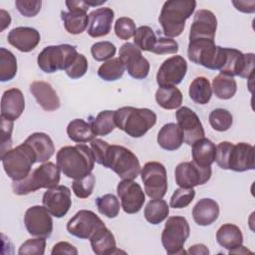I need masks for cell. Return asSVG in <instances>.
Listing matches in <instances>:
<instances>
[{"label": "cell", "mask_w": 255, "mask_h": 255, "mask_svg": "<svg viewBox=\"0 0 255 255\" xmlns=\"http://www.w3.org/2000/svg\"><path fill=\"white\" fill-rule=\"evenodd\" d=\"M57 165L69 178L79 179L92 173L95 166V156L86 144L66 145L61 147L56 154Z\"/></svg>", "instance_id": "obj_1"}, {"label": "cell", "mask_w": 255, "mask_h": 255, "mask_svg": "<svg viewBox=\"0 0 255 255\" xmlns=\"http://www.w3.org/2000/svg\"><path fill=\"white\" fill-rule=\"evenodd\" d=\"M215 161L222 169L237 172L253 170L255 168L254 147L247 142L232 143L221 141L216 145Z\"/></svg>", "instance_id": "obj_2"}, {"label": "cell", "mask_w": 255, "mask_h": 255, "mask_svg": "<svg viewBox=\"0 0 255 255\" xmlns=\"http://www.w3.org/2000/svg\"><path fill=\"white\" fill-rule=\"evenodd\" d=\"M156 119L155 113L146 108L123 107L115 111L116 127L134 138L143 136L156 124Z\"/></svg>", "instance_id": "obj_3"}, {"label": "cell", "mask_w": 255, "mask_h": 255, "mask_svg": "<svg viewBox=\"0 0 255 255\" xmlns=\"http://www.w3.org/2000/svg\"><path fill=\"white\" fill-rule=\"evenodd\" d=\"M196 7L194 0H169L162 5L158 22L165 37L179 36L185 27V21L192 15Z\"/></svg>", "instance_id": "obj_4"}, {"label": "cell", "mask_w": 255, "mask_h": 255, "mask_svg": "<svg viewBox=\"0 0 255 255\" xmlns=\"http://www.w3.org/2000/svg\"><path fill=\"white\" fill-rule=\"evenodd\" d=\"M60 168L51 161L43 162L33 169L25 178L13 180L12 189L16 195H26L41 188H53L59 185Z\"/></svg>", "instance_id": "obj_5"}, {"label": "cell", "mask_w": 255, "mask_h": 255, "mask_svg": "<svg viewBox=\"0 0 255 255\" xmlns=\"http://www.w3.org/2000/svg\"><path fill=\"white\" fill-rule=\"evenodd\" d=\"M102 165L112 169L122 179L133 180L140 173L138 158L123 145L109 144Z\"/></svg>", "instance_id": "obj_6"}, {"label": "cell", "mask_w": 255, "mask_h": 255, "mask_svg": "<svg viewBox=\"0 0 255 255\" xmlns=\"http://www.w3.org/2000/svg\"><path fill=\"white\" fill-rule=\"evenodd\" d=\"M6 174L12 180H21L30 172L32 165L37 162L32 148L24 141L20 145L9 149L1 156Z\"/></svg>", "instance_id": "obj_7"}, {"label": "cell", "mask_w": 255, "mask_h": 255, "mask_svg": "<svg viewBox=\"0 0 255 255\" xmlns=\"http://www.w3.org/2000/svg\"><path fill=\"white\" fill-rule=\"evenodd\" d=\"M188 59L209 70L220 69L224 56V48L216 46L214 40L195 39L189 41L187 48Z\"/></svg>", "instance_id": "obj_8"}, {"label": "cell", "mask_w": 255, "mask_h": 255, "mask_svg": "<svg viewBox=\"0 0 255 255\" xmlns=\"http://www.w3.org/2000/svg\"><path fill=\"white\" fill-rule=\"evenodd\" d=\"M189 234L190 227L185 217H168L161 233V243L165 252L169 255L185 254L183 246Z\"/></svg>", "instance_id": "obj_9"}, {"label": "cell", "mask_w": 255, "mask_h": 255, "mask_svg": "<svg viewBox=\"0 0 255 255\" xmlns=\"http://www.w3.org/2000/svg\"><path fill=\"white\" fill-rule=\"evenodd\" d=\"M75 46L61 44L57 46H47L38 55L37 63L39 68L48 74L64 70L78 55Z\"/></svg>", "instance_id": "obj_10"}, {"label": "cell", "mask_w": 255, "mask_h": 255, "mask_svg": "<svg viewBox=\"0 0 255 255\" xmlns=\"http://www.w3.org/2000/svg\"><path fill=\"white\" fill-rule=\"evenodd\" d=\"M255 56L253 53L243 54L234 48H224L222 65L219 69L220 74L230 77L238 76L247 80L253 78Z\"/></svg>", "instance_id": "obj_11"}, {"label": "cell", "mask_w": 255, "mask_h": 255, "mask_svg": "<svg viewBox=\"0 0 255 255\" xmlns=\"http://www.w3.org/2000/svg\"><path fill=\"white\" fill-rule=\"evenodd\" d=\"M144 191L150 199L162 198L168 187L167 173L164 165L158 161H148L140 169Z\"/></svg>", "instance_id": "obj_12"}, {"label": "cell", "mask_w": 255, "mask_h": 255, "mask_svg": "<svg viewBox=\"0 0 255 255\" xmlns=\"http://www.w3.org/2000/svg\"><path fill=\"white\" fill-rule=\"evenodd\" d=\"M119 58L131 78L143 80L147 77L150 69L149 62L133 43L127 42L123 44L119 51Z\"/></svg>", "instance_id": "obj_13"}, {"label": "cell", "mask_w": 255, "mask_h": 255, "mask_svg": "<svg viewBox=\"0 0 255 255\" xmlns=\"http://www.w3.org/2000/svg\"><path fill=\"white\" fill-rule=\"evenodd\" d=\"M211 166H199L194 161H183L176 165L174 176L179 187L193 188L205 184L211 177Z\"/></svg>", "instance_id": "obj_14"}, {"label": "cell", "mask_w": 255, "mask_h": 255, "mask_svg": "<svg viewBox=\"0 0 255 255\" xmlns=\"http://www.w3.org/2000/svg\"><path fill=\"white\" fill-rule=\"evenodd\" d=\"M24 224L28 233L34 237L48 238L53 232V219L46 207H29L24 215Z\"/></svg>", "instance_id": "obj_15"}, {"label": "cell", "mask_w": 255, "mask_h": 255, "mask_svg": "<svg viewBox=\"0 0 255 255\" xmlns=\"http://www.w3.org/2000/svg\"><path fill=\"white\" fill-rule=\"evenodd\" d=\"M103 226L105 223L95 212L82 209L68 221L67 230L71 235L80 239H90Z\"/></svg>", "instance_id": "obj_16"}, {"label": "cell", "mask_w": 255, "mask_h": 255, "mask_svg": "<svg viewBox=\"0 0 255 255\" xmlns=\"http://www.w3.org/2000/svg\"><path fill=\"white\" fill-rule=\"evenodd\" d=\"M187 73V63L182 56H172L160 65L156 74L158 87H175L180 84Z\"/></svg>", "instance_id": "obj_17"}, {"label": "cell", "mask_w": 255, "mask_h": 255, "mask_svg": "<svg viewBox=\"0 0 255 255\" xmlns=\"http://www.w3.org/2000/svg\"><path fill=\"white\" fill-rule=\"evenodd\" d=\"M117 193L121 199V206L128 214L137 213L145 202V194L140 185L128 179H123L117 186Z\"/></svg>", "instance_id": "obj_18"}, {"label": "cell", "mask_w": 255, "mask_h": 255, "mask_svg": "<svg viewBox=\"0 0 255 255\" xmlns=\"http://www.w3.org/2000/svg\"><path fill=\"white\" fill-rule=\"evenodd\" d=\"M42 203L56 218L64 217L72 206L71 190L66 185H57L44 192Z\"/></svg>", "instance_id": "obj_19"}, {"label": "cell", "mask_w": 255, "mask_h": 255, "mask_svg": "<svg viewBox=\"0 0 255 255\" xmlns=\"http://www.w3.org/2000/svg\"><path fill=\"white\" fill-rule=\"evenodd\" d=\"M177 125L183 131L184 142L192 145L197 139L204 137L205 132L201 121L195 112L188 107H181L175 114Z\"/></svg>", "instance_id": "obj_20"}, {"label": "cell", "mask_w": 255, "mask_h": 255, "mask_svg": "<svg viewBox=\"0 0 255 255\" xmlns=\"http://www.w3.org/2000/svg\"><path fill=\"white\" fill-rule=\"evenodd\" d=\"M217 29L216 16L210 10L199 9L195 12L189 32V41L195 39L214 40Z\"/></svg>", "instance_id": "obj_21"}, {"label": "cell", "mask_w": 255, "mask_h": 255, "mask_svg": "<svg viewBox=\"0 0 255 255\" xmlns=\"http://www.w3.org/2000/svg\"><path fill=\"white\" fill-rule=\"evenodd\" d=\"M115 12L110 7H101L89 14L87 33L93 38L107 36L112 29Z\"/></svg>", "instance_id": "obj_22"}, {"label": "cell", "mask_w": 255, "mask_h": 255, "mask_svg": "<svg viewBox=\"0 0 255 255\" xmlns=\"http://www.w3.org/2000/svg\"><path fill=\"white\" fill-rule=\"evenodd\" d=\"M40 33L32 27H16L7 36L9 44L24 53L34 50L40 43Z\"/></svg>", "instance_id": "obj_23"}, {"label": "cell", "mask_w": 255, "mask_h": 255, "mask_svg": "<svg viewBox=\"0 0 255 255\" xmlns=\"http://www.w3.org/2000/svg\"><path fill=\"white\" fill-rule=\"evenodd\" d=\"M29 90L44 111L53 112L60 108V99L51 84L44 81H35L30 84Z\"/></svg>", "instance_id": "obj_24"}, {"label": "cell", "mask_w": 255, "mask_h": 255, "mask_svg": "<svg viewBox=\"0 0 255 255\" xmlns=\"http://www.w3.org/2000/svg\"><path fill=\"white\" fill-rule=\"evenodd\" d=\"M25 109V99L23 93L12 88L6 90L1 98V118L9 121L17 120Z\"/></svg>", "instance_id": "obj_25"}, {"label": "cell", "mask_w": 255, "mask_h": 255, "mask_svg": "<svg viewBox=\"0 0 255 255\" xmlns=\"http://www.w3.org/2000/svg\"><path fill=\"white\" fill-rule=\"evenodd\" d=\"M219 216V205L211 198H202L192 208L194 222L200 226H208L214 223Z\"/></svg>", "instance_id": "obj_26"}, {"label": "cell", "mask_w": 255, "mask_h": 255, "mask_svg": "<svg viewBox=\"0 0 255 255\" xmlns=\"http://www.w3.org/2000/svg\"><path fill=\"white\" fill-rule=\"evenodd\" d=\"M156 140L161 148L167 151H173L178 149L184 142L183 131L177 124L168 123L161 127Z\"/></svg>", "instance_id": "obj_27"}, {"label": "cell", "mask_w": 255, "mask_h": 255, "mask_svg": "<svg viewBox=\"0 0 255 255\" xmlns=\"http://www.w3.org/2000/svg\"><path fill=\"white\" fill-rule=\"evenodd\" d=\"M25 142L32 148L37 162H47L55 152L53 140L45 132H34L27 137Z\"/></svg>", "instance_id": "obj_28"}, {"label": "cell", "mask_w": 255, "mask_h": 255, "mask_svg": "<svg viewBox=\"0 0 255 255\" xmlns=\"http://www.w3.org/2000/svg\"><path fill=\"white\" fill-rule=\"evenodd\" d=\"M93 252L97 255H109L119 252L112 231L105 226L99 228L90 238Z\"/></svg>", "instance_id": "obj_29"}, {"label": "cell", "mask_w": 255, "mask_h": 255, "mask_svg": "<svg viewBox=\"0 0 255 255\" xmlns=\"http://www.w3.org/2000/svg\"><path fill=\"white\" fill-rule=\"evenodd\" d=\"M192 159L199 166H211L215 161L216 145L208 138L201 137L192 144Z\"/></svg>", "instance_id": "obj_30"}, {"label": "cell", "mask_w": 255, "mask_h": 255, "mask_svg": "<svg viewBox=\"0 0 255 255\" xmlns=\"http://www.w3.org/2000/svg\"><path fill=\"white\" fill-rule=\"evenodd\" d=\"M216 241L221 247L230 252L242 245L243 234L237 225L226 223L218 228L216 232Z\"/></svg>", "instance_id": "obj_31"}, {"label": "cell", "mask_w": 255, "mask_h": 255, "mask_svg": "<svg viewBox=\"0 0 255 255\" xmlns=\"http://www.w3.org/2000/svg\"><path fill=\"white\" fill-rule=\"evenodd\" d=\"M67 134L70 139L78 143L92 141L96 137L90 122L87 123L83 119L71 121L67 127Z\"/></svg>", "instance_id": "obj_32"}, {"label": "cell", "mask_w": 255, "mask_h": 255, "mask_svg": "<svg viewBox=\"0 0 255 255\" xmlns=\"http://www.w3.org/2000/svg\"><path fill=\"white\" fill-rule=\"evenodd\" d=\"M61 19L66 31L72 35L83 33L89 25V16L84 11H62Z\"/></svg>", "instance_id": "obj_33"}, {"label": "cell", "mask_w": 255, "mask_h": 255, "mask_svg": "<svg viewBox=\"0 0 255 255\" xmlns=\"http://www.w3.org/2000/svg\"><path fill=\"white\" fill-rule=\"evenodd\" d=\"M182 94L176 87H159L155 92V101L164 110H175L182 104Z\"/></svg>", "instance_id": "obj_34"}, {"label": "cell", "mask_w": 255, "mask_h": 255, "mask_svg": "<svg viewBox=\"0 0 255 255\" xmlns=\"http://www.w3.org/2000/svg\"><path fill=\"white\" fill-rule=\"evenodd\" d=\"M188 95L195 104H208L212 96V88L208 79L205 77H196L189 86Z\"/></svg>", "instance_id": "obj_35"}, {"label": "cell", "mask_w": 255, "mask_h": 255, "mask_svg": "<svg viewBox=\"0 0 255 255\" xmlns=\"http://www.w3.org/2000/svg\"><path fill=\"white\" fill-rule=\"evenodd\" d=\"M168 214L169 206L162 198L149 200L143 210L145 220L152 225H157L161 223L167 218Z\"/></svg>", "instance_id": "obj_36"}, {"label": "cell", "mask_w": 255, "mask_h": 255, "mask_svg": "<svg viewBox=\"0 0 255 255\" xmlns=\"http://www.w3.org/2000/svg\"><path fill=\"white\" fill-rule=\"evenodd\" d=\"M212 91L220 100H229L237 92V83L233 77L219 74L212 80Z\"/></svg>", "instance_id": "obj_37"}, {"label": "cell", "mask_w": 255, "mask_h": 255, "mask_svg": "<svg viewBox=\"0 0 255 255\" xmlns=\"http://www.w3.org/2000/svg\"><path fill=\"white\" fill-rule=\"evenodd\" d=\"M90 124L96 135H108L117 128L115 123V111L106 110L100 112L96 118H91Z\"/></svg>", "instance_id": "obj_38"}, {"label": "cell", "mask_w": 255, "mask_h": 255, "mask_svg": "<svg viewBox=\"0 0 255 255\" xmlns=\"http://www.w3.org/2000/svg\"><path fill=\"white\" fill-rule=\"evenodd\" d=\"M17 59L15 55L5 48H0V81L8 82L14 79L17 74Z\"/></svg>", "instance_id": "obj_39"}, {"label": "cell", "mask_w": 255, "mask_h": 255, "mask_svg": "<svg viewBox=\"0 0 255 255\" xmlns=\"http://www.w3.org/2000/svg\"><path fill=\"white\" fill-rule=\"evenodd\" d=\"M125 66L120 58H113L106 61L98 69L99 77L107 82L120 80L125 73Z\"/></svg>", "instance_id": "obj_40"}, {"label": "cell", "mask_w": 255, "mask_h": 255, "mask_svg": "<svg viewBox=\"0 0 255 255\" xmlns=\"http://www.w3.org/2000/svg\"><path fill=\"white\" fill-rule=\"evenodd\" d=\"M96 205L101 214L108 218H115L119 215L121 205L118 197L113 193H107L96 198Z\"/></svg>", "instance_id": "obj_41"}, {"label": "cell", "mask_w": 255, "mask_h": 255, "mask_svg": "<svg viewBox=\"0 0 255 255\" xmlns=\"http://www.w3.org/2000/svg\"><path fill=\"white\" fill-rule=\"evenodd\" d=\"M156 40L157 38L153 30L149 26L138 27L133 36V44L140 51L151 52L156 43Z\"/></svg>", "instance_id": "obj_42"}, {"label": "cell", "mask_w": 255, "mask_h": 255, "mask_svg": "<svg viewBox=\"0 0 255 255\" xmlns=\"http://www.w3.org/2000/svg\"><path fill=\"white\" fill-rule=\"evenodd\" d=\"M209 124L211 128L217 131L228 130L233 124L231 113L225 109H215L209 114Z\"/></svg>", "instance_id": "obj_43"}, {"label": "cell", "mask_w": 255, "mask_h": 255, "mask_svg": "<svg viewBox=\"0 0 255 255\" xmlns=\"http://www.w3.org/2000/svg\"><path fill=\"white\" fill-rule=\"evenodd\" d=\"M96 184V177L93 173H90L82 178L74 179L72 183V189L78 198L84 199L92 195Z\"/></svg>", "instance_id": "obj_44"}, {"label": "cell", "mask_w": 255, "mask_h": 255, "mask_svg": "<svg viewBox=\"0 0 255 255\" xmlns=\"http://www.w3.org/2000/svg\"><path fill=\"white\" fill-rule=\"evenodd\" d=\"M117 48L116 46L109 41H101L92 45L91 54L97 62H106L113 59L116 55Z\"/></svg>", "instance_id": "obj_45"}, {"label": "cell", "mask_w": 255, "mask_h": 255, "mask_svg": "<svg viewBox=\"0 0 255 255\" xmlns=\"http://www.w3.org/2000/svg\"><path fill=\"white\" fill-rule=\"evenodd\" d=\"M195 196V190L193 188L179 187L174 190L169 200V206L172 208L180 209L187 207Z\"/></svg>", "instance_id": "obj_46"}, {"label": "cell", "mask_w": 255, "mask_h": 255, "mask_svg": "<svg viewBox=\"0 0 255 255\" xmlns=\"http://www.w3.org/2000/svg\"><path fill=\"white\" fill-rule=\"evenodd\" d=\"M89 64L87 58L83 54H78L73 61L65 69L67 76L73 80L82 78L88 71Z\"/></svg>", "instance_id": "obj_47"}, {"label": "cell", "mask_w": 255, "mask_h": 255, "mask_svg": "<svg viewBox=\"0 0 255 255\" xmlns=\"http://www.w3.org/2000/svg\"><path fill=\"white\" fill-rule=\"evenodd\" d=\"M136 27L134 21L128 17H120L115 23V34L121 40H128L134 36Z\"/></svg>", "instance_id": "obj_48"}, {"label": "cell", "mask_w": 255, "mask_h": 255, "mask_svg": "<svg viewBox=\"0 0 255 255\" xmlns=\"http://www.w3.org/2000/svg\"><path fill=\"white\" fill-rule=\"evenodd\" d=\"M45 248H46V238L36 237L33 239L26 240L20 246L18 250V254L19 255H26V254L43 255L45 253Z\"/></svg>", "instance_id": "obj_49"}, {"label": "cell", "mask_w": 255, "mask_h": 255, "mask_svg": "<svg viewBox=\"0 0 255 255\" xmlns=\"http://www.w3.org/2000/svg\"><path fill=\"white\" fill-rule=\"evenodd\" d=\"M177 52H178V43L172 38H168V37L157 38L156 43L151 51V53L156 55L175 54Z\"/></svg>", "instance_id": "obj_50"}, {"label": "cell", "mask_w": 255, "mask_h": 255, "mask_svg": "<svg viewBox=\"0 0 255 255\" xmlns=\"http://www.w3.org/2000/svg\"><path fill=\"white\" fill-rule=\"evenodd\" d=\"M15 6L21 15L25 17L36 16L42 7L41 0H16Z\"/></svg>", "instance_id": "obj_51"}, {"label": "cell", "mask_w": 255, "mask_h": 255, "mask_svg": "<svg viewBox=\"0 0 255 255\" xmlns=\"http://www.w3.org/2000/svg\"><path fill=\"white\" fill-rule=\"evenodd\" d=\"M13 130V121L1 118V156L11 149V134Z\"/></svg>", "instance_id": "obj_52"}, {"label": "cell", "mask_w": 255, "mask_h": 255, "mask_svg": "<svg viewBox=\"0 0 255 255\" xmlns=\"http://www.w3.org/2000/svg\"><path fill=\"white\" fill-rule=\"evenodd\" d=\"M52 255H58V254H69V255H77L78 250L75 246L70 244L66 241H60L56 243L53 246V249L51 251Z\"/></svg>", "instance_id": "obj_53"}, {"label": "cell", "mask_w": 255, "mask_h": 255, "mask_svg": "<svg viewBox=\"0 0 255 255\" xmlns=\"http://www.w3.org/2000/svg\"><path fill=\"white\" fill-rule=\"evenodd\" d=\"M232 4L238 11L244 13H253L255 11V2L254 1H232Z\"/></svg>", "instance_id": "obj_54"}, {"label": "cell", "mask_w": 255, "mask_h": 255, "mask_svg": "<svg viewBox=\"0 0 255 255\" xmlns=\"http://www.w3.org/2000/svg\"><path fill=\"white\" fill-rule=\"evenodd\" d=\"M65 4L68 7L69 11H84V12H87L89 10V7H90L86 3V1H83V0L66 1Z\"/></svg>", "instance_id": "obj_55"}, {"label": "cell", "mask_w": 255, "mask_h": 255, "mask_svg": "<svg viewBox=\"0 0 255 255\" xmlns=\"http://www.w3.org/2000/svg\"><path fill=\"white\" fill-rule=\"evenodd\" d=\"M186 253L195 254V255H198V254L207 255V254H209V250L204 244H194L188 248Z\"/></svg>", "instance_id": "obj_56"}, {"label": "cell", "mask_w": 255, "mask_h": 255, "mask_svg": "<svg viewBox=\"0 0 255 255\" xmlns=\"http://www.w3.org/2000/svg\"><path fill=\"white\" fill-rule=\"evenodd\" d=\"M0 21H1V29L0 31H4L11 23V17L10 14L8 12H6L5 10L1 9L0 10Z\"/></svg>", "instance_id": "obj_57"}]
</instances>
